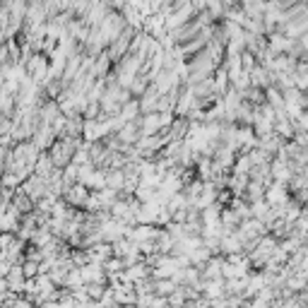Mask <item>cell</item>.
<instances>
[{
    "label": "cell",
    "instance_id": "obj_1",
    "mask_svg": "<svg viewBox=\"0 0 308 308\" xmlns=\"http://www.w3.org/2000/svg\"><path fill=\"white\" fill-rule=\"evenodd\" d=\"M5 279H7V286H10L12 291H22L24 289V272L20 265H12V270H10V275H7Z\"/></svg>",
    "mask_w": 308,
    "mask_h": 308
},
{
    "label": "cell",
    "instance_id": "obj_2",
    "mask_svg": "<svg viewBox=\"0 0 308 308\" xmlns=\"http://www.w3.org/2000/svg\"><path fill=\"white\" fill-rule=\"evenodd\" d=\"M36 270H39V267H36V265L34 263H27L22 267V272H24V277H31V275H36Z\"/></svg>",
    "mask_w": 308,
    "mask_h": 308
},
{
    "label": "cell",
    "instance_id": "obj_3",
    "mask_svg": "<svg viewBox=\"0 0 308 308\" xmlns=\"http://www.w3.org/2000/svg\"><path fill=\"white\" fill-rule=\"evenodd\" d=\"M7 289H10V286H7V279H0V296L7 294Z\"/></svg>",
    "mask_w": 308,
    "mask_h": 308
},
{
    "label": "cell",
    "instance_id": "obj_4",
    "mask_svg": "<svg viewBox=\"0 0 308 308\" xmlns=\"http://www.w3.org/2000/svg\"><path fill=\"white\" fill-rule=\"evenodd\" d=\"M12 308H31V304H29V301H15Z\"/></svg>",
    "mask_w": 308,
    "mask_h": 308
}]
</instances>
